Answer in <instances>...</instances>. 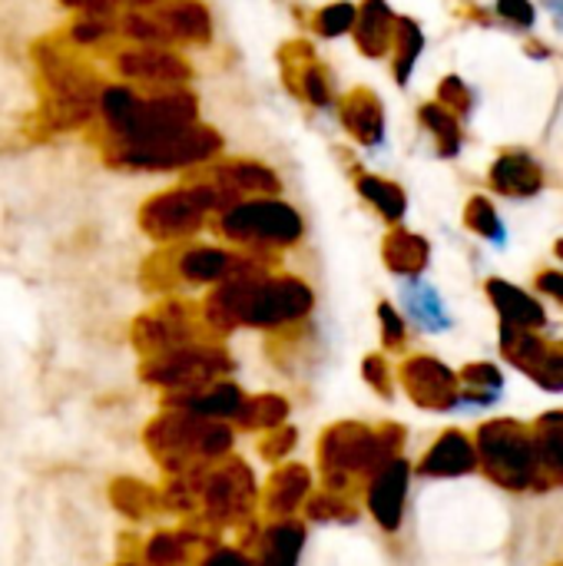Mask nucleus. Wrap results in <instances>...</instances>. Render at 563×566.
Instances as JSON below:
<instances>
[{
	"instance_id": "obj_3",
	"label": "nucleus",
	"mask_w": 563,
	"mask_h": 566,
	"mask_svg": "<svg viewBox=\"0 0 563 566\" xmlns=\"http://www.w3.org/2000/svg\"><path fill=\"white\" fill-rule=\"evenodd\" d=\"M302 216L275 196H256L219 212V232L249 249H285L302 239Z\"/></svg>"
},
{
	"instance_id": "obj_15",
	"label": "nucleus",
	"mask_w": 563,
	"mask_h": 566,
	"mask_svg": "<svg viewBox=\"0 0 563 566\" xmlns=\"http://www.w3.org/2000/svg\"><path fill=\"white\" fill-rule=\"evenodd\" d=\"M395 23L398 17L392 13V7L385 0H365L355 13V43L365 56L378 60L392 53V40H395Z\"/></svg>"
},
{
	"instance_id": "obj_5",
	"label": "nucleus",
	"mask_w": 563,
	"mask_h": 566,
	"mask_svg": "<svg viewBox=\"0 0 563 566\" xmlns=\"http://www.w3.org/2000/svg\"><path fill=\"white\" fill-rule=\"evenodd\" d=\"M395 444H398V438L388 441L385 434H378L372 428L338 424L322 438L319 454H322L329 481L338 484L352 474H375L385 461L395 458Z\"/></svg>"
},
{
	"instance_id": "obj_4",
	"label": "nucleus",
	"mask_w": 563,
	"mask_h": 566,
	"mask_svg": "<svg viewBox=\"0 0 563 566\" xmlns=\"http://www.w3.org/2000/svg\"><path fill=\"white\" fill-rule=\"evenodd\" d=\"M478 461H484V471L494 484L508 491H524L538 478L534 461V441L518 421H494L484 424L478 434Z\"/></svg>"
},
{
	"instance_id": "obj_31",
	"label": "nucleus",
	"mask_w": 563,
	"mask_h": 566,
	"mask_svg": "<svg viewBox=\"0 0 563 566\" xmlns=\"http://www.w3.org/2000/svg\"><path fill=\"white\" fill-rule=\"evenodd\" d=\"M149 566H183L186 560V541L176 537H156L146 551Z\"/></svg>"
},
{
	"instance_id": "obj_29",
	"label": "nucleus",
	"mask_w": 563,
	"mask_h": 566,
	"mask_svg": "<svg viewBox=\"0 0 563 566\" xmlns=\"http://www.w3.org/2000/svg\"><path fill=\"white\" fill-rule=\"evenodd\" d=\"M438 103L448 109V113H468L471 109V90H468V83L461 80V76H445L441 80V86H438Z\"/></svg>"
},
{
	"instance_id": "obj_11",
	"label": "nucleus",
	"mask_w": 563,
	"mask_h": 566,
	"mask_svg": "<svg viewBox=\"0 0 563 566\" xmlns=\"http://www.w3.org/2000/svg\"><path fill=\"white\" fill-rule=\"evenodd\" d=\"M408 474H411L408 461L392 458L372 478L368 511L385 531H398V524H402V511H405V497H408Z\"/></svg>"
},
{
	"instance_id": "obj_8",
	"label": "nucleus",
	"mask_w": 563,
	"mask_h": 566,
	"mask_svg": "<svg viewBox=\"0 0 563 566\" xmlns=\"http://www.w3.org/2000/svg\"><path fill=\"white\" fill-rule=\"evenodd\" d=\"M501 345H504V355H508V358H511L524 375H531L541 388H548V391H563L561 352L544 348L531 332H524V328H511V325H504V328H501Z\"/></svg>"
},
{
	"instance_id": "obj_28",
	"label": "nucleus",
	"mask_w": 563,
	"mask_h": 566,
	"mask_svg": "<svg viewBox=\"0 0 563 566\" xmlns=\"http://www.w3.org/2000/svg\"><path fill=\"white\" fill-rule=\"evenodd\" d=\"M116 30L113 17H76V23L70 27V40L76 46H96L103 40H110Z\"/></svg>"
},
{
	"instance_id": "obj_32",
	"label": "nucleus",
	"mask_w": 563,
	"mask_h": 566,
	"mask_svg": "<svg viewBox=\"0 0 563 566\" xmlns=\"http://www.w3.org/2000/svg\"><path fill=\"white\" fill-rule=\"evenodd\" d=\"M378 322H382V338H385V345H388V348H398V345L405 342V322H402V315L385 302V305H378Z\"/></svg>"
},
{
	"instance_id": "obj_21",
	"label": "nucleus",
	"mask_w": 563,
	"mask_h": 566,
	"mask_svg": "<svg viewBox=\"0 0 563 566\" xmlns=\"http://www.w3.org/2000/svg\"><path fill=\"white\" fill-rule=\"evenodd\" d=\"M309 474L302 471V468H295V464H289V468H282L275 478H272V488H269V494H265V504H269V511H272V517H279V521H285V517H292L299 507H302V501L309 497Z\"/></svg>"
},
{
	"instance_id": "obj_24",
	"label": "nucleus",
	"mask_w": 563,
	"mask_h": 566,
	"mask_svg": "<svg viewBox=\"0 0 563 566\" xmlns=\"http://www.w3.org/2000/svg\"><path fill=\"white\" fill-rule=\"evenodd\" d=\"M358 192L388 219V222H398L408 209V199L402 192V186H395L392 179H382V176H358Z\"/></svg>"
},
{
	"instance_id": "obj_13",
	"label": "nucleus",
	"mask_w": 563,
	"mask_h": 566,
	"mask_svg": "<svg viewBox=\"0 0 563 566\" xmlns=\"http://www.w3.org/2000/svg\"><path fill=\"white\" fill-rule=\"evenodd\" d=\"M338 116H342V126L352 133V139H358L362 146H382V139H385V106H382L375 90L355 86L342 99Z\"/></svg>"
},
{
	"instance_id": "obj_10",
	"label": "nucleus",
	"mask_w": 563,
	"mask_h": 566,
	"mask_svg": "<svg viewBox=\"0 0 563 566\" xmlns=\"http://www.w3.org/2000/svg\"><path fill=\"white\" fill-rule=\"evenodd\" d=\"M176 275L183 282H226V279H236V275H246L252 272L256 265L249 259H239L236 252L229 249H216V245H189L176 255L173 262Z\"/></svg>"
},
{
	"instance_id": "obj_18",
	"label": "nucleus",
	"mask_w": 563,
	"mask_h": 566,
	"mask_svg": "<svg viewBox=\"0 0 563 566\" xmlns=\"http://www.w3.org/2000/svg\"><path fill=\"white\" fill-rule=\"evenodd\" d=\"M382 255H385V265L395 272V275H405V279H418L425 269H428V259H431V245L418 235V232H408V229H395L385 245H382Z\"/></svg>"
},
{
	"instance_id": "obj_9",
	"label": "nucleus",
	"mask_w": 563,
	"mask_h": 566,
	"mask_svg": "<svg viewBox=\"0 0 563 566\" xmlns=\"http://www.w3.org/2000/svg\"><path fill=\"white\" fill-rule=\"evenodd\" d=\"M199 179L219 186L232 202L242 199H256V196H275L279 192V176L252 159H229V163H216V166H202Z\"/></svg>"
},
{
	"instance_id": "obj_27",
	"label": "nucleus",
	"mask_w": 563,
	"mask_h": 566,
	"mask_svg": "<svg viewBox=\"0 0 563 566\" xmlns=\"http://www.w3.org/2000/svg\"><path fill=\"white\" fill-rule=\"evenodd\" d=\"M355 13H358V7L355 3H345V0H338V3H329V7H322L319 13H315V33L319 36H342V33H348L352 27H355Z\"/></svg>"
},
{
	"instance_id": "obj_1",
	"label": "nucleus",
	"mask_w": 563,
	"mask_h": 566,
	"mask_svg": "<svg viewBox=\"0 0 563 566\" xmlns=\"http://www.w3.org/2000/svg\"><path fill=\"white\" fill-rule=\"evenodd\" d=\"M222 139L216 129L202 123H189L179 129L149 133L129 143H110L106 163L116 169H139V172H163V169H192L216 159Z\"/></svg>"
},
{
	"instance_id": "obj_7",
	"label": "nucleus",
	"mask_w": 563,
	"mask_h": 566,
	"mask_svg": "<svg viewBox=\"0 0 563 566\" xmlns=\"http://www.w3.org/2000/svg\"><path fill=\"white\" fill-rule=\"evenodd\" d=\"M402 381H405L411 401L425 411H451L458 405V378L451 375V368H445L441 361H435L428 355L405 361Z\"/></svg>"
},
{
	"instance_id": "obj_33",
	"label": "nucleus",
	"mask_w": 563,
	"mask_h": 566,
	"mask_svg": "<svg viewBox=\"0 0 563 566\" xmlns=\"http://www.w3.org/2000/svg\"><path fill=\"white\" fill-rule=\"evenodd\" d=\"M498 13L504 20H511L514 27H534V7L531 0H498Z\"/></svg>"
},
{
	"instance_id": "obj_39",
	"label": "nucleus",
	"mask_w": 563,
	"mask_h": 566,
	"mask_svg": "<svg viewBox=\"0 0 563 566\" xmlns=\"http://www.w3.org/2000/svg\"><path fill=\"white\" fill-rule=\"evenodd\" d=\"M557 255H561V259H563V239H561V242H557Z\"/></svg>"
},
{
	"instance_id": "obj_36",
	"label": "nucleus",
	"mask_w": 563,
	"mask_h": 566,
	"mask_svg": "<svg viewBox=\"0 0 563 566\" xmlns=\"http://www.w3.org/2000/svg\"><path fill=\"white\" fill-rule=\"evenodd\" d=\"M66 7H73L80 17H113V0H63Z\"/></svg>"
},
{
	"instance_id": "obj_2",
	"label": "nucleus",
	"mask_w": 563,
	"mask_h": 566,
	"mask_svg": "<svg viewBox=\"0 0 563 566\" xmlns=\"http://www.w3.org/2000/svg\"><path fill=\"white\" fill-rule=\"evenodd\" d=\"M229 206L236 202L219 186L196 176L192 182L179 189L153 196L139 212V226L156 242H179V239L196 235L209 212H226Z\"/></svg>"
},
{
	"instance_id": "obj_38",
	"label": "nucleus",
	"mask_w": 563,
	"mask_h": 566,
	"mask_svg": "<svg viewBox=\"0 0 563 566\" xmlns=\"http://www.w3.org/2000/svg\"><path fill=\"white\" fill-rule=\"evenodd\" d=\"M544 3H548V7L554 10V17H557V23H561V27H563V0H544Z\"/></svg>"
},
{
	"instance_id": "obj_12",
	"label": "nucleus",
	"mask_w": 563,
	"mask_h": 566,
	"mask_svg": "<svg viewBox=\"0 0 563 566\" xmlns=\"http://www.w3.org/2000/svg\"><path fill=\"white\" fill-rule=\"evenodd\" d=\"M146 10L159 20L169 43H209L212 36V17L199 0H156Z\"/></svg>"
},
{
	"instance_id": "obj_26",
	"label": "nucleus",
	"mask_w": 563,
	"mask_h": 566,
	"mask_svg": "<svg viewBox=\"0 0 563 566\" xmlns=\"http://www.w3.org/2000/svg\"><path fill=\"white\" fill-rule=\"evenodd\" d=\"M465 222H468V229H471V232L484 235L488 242L504 245V222H501V216L494 212L491 199L475 196V199L468 202V209H465Z\"/></svg>"
},
{
	"instance_id": "obj_22",
	"label": "nucleus",
	"mask_w": 563,
	"mask_h": 566,
	"mask_svg": "<svg viewBox=\"0 0 563 566\" xmlns=\"http://www.w3.org/2000/svg\"><path fill=\"white\" fill-rule=\"evenodd\" d=\"M392 50H395V80L405 86L411 80V70H415L421 50H425V33H421V27L411 17H398Z\"/></svg>"
},
{
	"instance_id": "obj_14",
	"label": "nucleus",
	"mask_w": 563,
	"mask_h": 566,
	"mask_svg": "<svg viewBox=\"0 0 563 566\" xmlns=\"http://www.w3.org/2000/svg\"><path fill=\"white\" fill-rule=\"evenodd\" d=\"M491 186L501 196L511 199H528L534 192H541L544 186V172L538 166V159L524 149H511L504 156H498V163L491 166Z\"/></svg>"
},
{
	"instance_id": "obj_25",
	"label": "nucleus",
	"mask_w": 563,
	"mask_h": 566,
	"mask_svg": "<svg viewBox=\"0 0 563 566\" xmlns=\"http://www.w3.org/2000/svg\"><path fill=\"white\" fill-rule=\"evenodd\" d=\"M289 405L275 395H259V398H246L242 411H239V421L249 428V431H265V428H275L282 424Z\"/></svg>"
},
{
	"instance_id": "obj_20",
	"label": "nucleus",
	"mask_w": 563,
	"mask_h": 566,
	"mask_svg": "<svg viewBox=\"0 0 563 566\" xmlns=\"http://www.w3.org/2000/svg\"><path fill=\"white\" fill-rule=\"evenodd\" d=\"M534 441V461L538 471L551 481V484H563V415H548L538 424Z\"/></svg>"
},
{
	"instance_id": "obj_34",
	"label": "nucleus",
	"mask_w": 563,
	"mask_h": 566,
	"mask_svg": "<svg viewBox=\"0 0 563 566\" xmlns=\"http://www.w3.org/2000/svg\"><path fill=\"white\" fill-rule=\"evenodd\" d=\"M365 378H368V385L378 391V395H392V385H388V368H385V358H378V355H372L368 361H365Z\"/></svg>"
},
{
	"instance_id": "obj_6",
	"label": "nucleus",
	"mask_w": 563,
	"mask_h": 566,
	"mask_svg": "<svg viewBox=\"0 0 563 566\" xmlns=\"http://www.w3.org/2000/svg\"><path fill=\"white\" fill-rule=\"evenodd\" d=\"M116 70L119 76L149 90L183 86L192 76V66L173 46H126L116 53Z\"/></svg>"
},
{
	"instance_id": "obj_30",
	"label": "nucleus",
	"mask_w": 563,
	"mask_h": 566,
	"mask_svg": "<svg viewBox=\"0 0 563 566\" xmlns=\"http://www.w3.org/2000/svg\"><path fill=\"white\" fill-rule=\"evenodd\" d=\"M465 385L475 391V388H481L488 398H498V391L504 388V378H501V371L494 368V365H488V361H481V365H468L465 368Z\"/></svg>"
},
{
	"instance_id": "obj_17",
	"label": "nucleus",
	"mask_w": 563,
	"mask_h": 566,
	"mask_svg": "<svg viewBox=\"0 0 563 566\" xmlns=\"http://www.w3.org/2000/svg\"><path fill=\"white\" fill-rule=\"evenodd\" d=\"M488 295H491L494 308L501 312L504 325H511V328L531 332V328H541V325L548 322L544 308H541L528 292L508 285V282H501V279H491V282H488Z\"/></svg>"
},
{
	"instance_id": "obj_19",
	"label": "nucleus",
	"mask_w": 563,
	"mask_h": 566,
	"mask_svg": "<svg viewBox=\"0 0 563 566\" xmlns=\"http://www.w3.org/2000/svg\"><path fill=\"white\" fill-rule=\"evenodd\" d=\"M405 308L408 315L425 328V332H448L451 328V315L441 302V295L435 292V285L421 282V279H408L402 289Z\"/></svg>"
},
{
	"instance_id": "obj_35",
	"label": "nucleus",
	"mask_w": 563,
	"mask_h": 566,
	"mask_svg": "<svg viewBox=\"0 0 563 566\" xmlns=\"http://www.w3.org/2000/svg\"><path fill=\"white\" fill-rule=\"evenodd\" d=\"M295 441H299L295 431H275V434H269V441L262 444V454H265L269 461H282Z\"/></svg>"
},
{
	"instance_id": "obj_37",
	"label": "nucleus",
	"mask_w": 563,
	"mask_h": 566,
	"mask_svg": "<svg viewBox=\"0 0 563 566\" xmlns=\"http://www.w3.org/2000/svg\"><path fill=\"white\" fill-rule=\"evenodd\" d=\"M538 285H541V292H548V295H554V298L563 302V272H544L538 279Z\"/></svg>"
},
{
	"instance_id": "obj_16",
	"label": "nucleus",
	"mask_w": 563,
	"mask_h": 566,
	"mask_svg": "<svg viewBox=\"0 0 563 566\" xmlns=\"http://www.w3.org/2000/svg\"><path fill=\"white\" fill-rule=\"evenodd\" d=\"M475 464H478L475 444H471L461 431H448V434H441V441L425 454V461H421L418 471L428 474V478H461V474L475 471Z\"/></svg>"
},
{
	"instance_id": "obj_40",
	"label": "nucleus",
	"mask_w": 563,
	"mask_h": 566,
	"mask_svg": "<svg viewBox=\"0 0 563 566\" xmlns=\"http://www.w3.org/2000/svg\"><path fill=\"white\" fill-rule=\"evenodd\" d=\"M123 566H133V564H123Z\"/></svg>"
},
{
	"instance_id": "obj_23",
	"label": "nucleus",
	"mask_w": 563,
	"mask_h": 566,
	"mask_svg": "<svg viewBox=\"0 0 563 566\" xmlns=\"http://www.w3.org/2000/svg\"><path fill=\"white\" fill-rule=\"evenodd\" d=\"M418 116H421L425 129L435 136L438 153H441L445 159H451V156L461 153V126H458V116H455V113H448L441 103H425V106L418 109Z\"/></svg>"
}]
</instances>
